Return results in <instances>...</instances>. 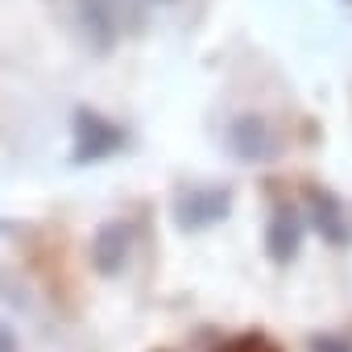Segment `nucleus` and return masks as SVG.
I'll list each match as a JSON object with an SVG mask.
<instances>
[{
  "mask_svg": "<svg viewBox=\"0 0 352 352\" xmlns=\"http://www.w3.org/2000/svg\"><path fill=\"white\" fill-rule=\"evenodd\" d=\"M129 249H133V232H129V224L116 220V224L100 228V236L91 245V261H96L100 274H120L124 261H129Z\"/></svg>",
  "mask_w": 352,
  "mask_h": 352,
  "instance_id": "nucleus-1",
  "label": "nucleus"
},
{
  "mask_svg": "<svg viewBox=\"0 0 352 352\" xmlns=\"http://www.w3.org/2000/svg\"><path fill=\"white\" fill-rule=\"evenodd\" d=\"M224 212H228V195H224V191H204V187H195V191H187V195L179 199V224H183V228H204V224L220 220Z\"/></svg>",
  "mask_w": 352,
  "mask_h": 352,
  "instance_id": "nucleus-2",
  "label": "nucleus"
},
{
  "mask_svg": "<svg viewBox=\"0 0 352 352\" xmlns=\"http://www.w3.org/2000/svg\"><path fill=\"white\" fill-rule=\"evenodd\" d=\"M228 137H232V149H236L241 157H249V162L278 153V149H274V133H270V124H265L261 116H241Z\"/></svg>",
  "mask_w": 352,
  "mask_h": 352,
  "instance_id": "nucleus-3",
  "label": "nucleus"
},
{
  "mask_svg": "<svg viewBox=\"0 0 352 352\" xmlns=\"http://www.w3.org/2000/svg\"><path fill=\"white\" fill-rule=\"evenodd\" d=\"M79 133L83 137L91 133V141H79V157H100L112 145H120V129L108 124V120H100L96 112H79Z\"/></svg>",
  "mask_w": 352,
  "mask_h": 352,
  "instance_id": "nucleus-4",
  "label": "nucleus"
},
{
  "mask_svg": "<svg viewBox=\"0 0 352 352\" xmlns=\"http://www.w3.org/2000/svg\"><path fill=\"white\" fill-rule=\"evenodd\" d=\"M265 249L274 261H290L294 249H298V220L294 212H278L274 224H270V236H265Z\"/></svg>",
  "mask_w": 352,
  "mask_h": 352,
  "instance_id": "nucleus-5",
  "label": "nucleus"
},
{
  "mask_svg": "<svg viewBox=\"0 0 352 352\" xmlns=\"http://www.w3.org/2000/svg\"><path fill=\"white\" fill-rule=\"evenodd\" d=\"M311 352H352V344L348 340H336V336H319L311 344Z\"/></svg>",
  "mask_w": 352,
  "mask_h": 352,
  "instance_id": "nucleus-6",
  "label": "nucleus"
},
{
  "mask_svg": "<svg viewBox=\"0 0 352 352\" xmlns=\"http://www.w3.org/2000/svg\"><path fill=\"white\" fill-rule=\"evenodd\" d=\"M21 344H17V336H13V327L0 319V352H17Z\"/></svg>",
  "mask_w": 352,
  "mask_h": 352,
  "instance_id": "nucleus-7",
  "label": "nucleus"
}]
</instances>
